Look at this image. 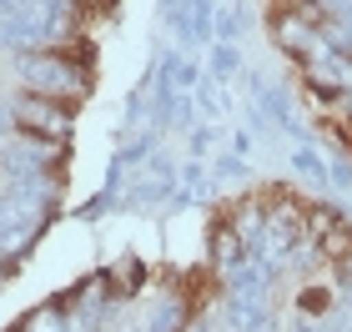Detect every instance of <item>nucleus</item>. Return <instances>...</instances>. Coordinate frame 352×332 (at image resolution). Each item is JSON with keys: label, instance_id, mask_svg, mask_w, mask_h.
<instances>
[{"label": "nucleus", "instance_id": "9b49d317", "mask_svg": "<svg viewBox=\"0 0 352 332\" xmlns=\"http://www.w3.org/2000/svg\"><path fill=\"white\" fill-rule=\"evenodd\" d=\"M292 171H302V177H312V181H327V162H322V151L307 146V141H297V146H292Z\"/></svg>", "mask_w": 352, "mask_h": 332}, {"label": "nucleus", "instance_id": "ddd939ff", "mask_svg": "<svg viewBox=\"0 0 352 332\" xmlns=\"http://www.w3.org/2000/svg\"><path fill=\"white\" fill-rule=\"evenodd\" d=\"M25 0H0V15H10V10H21Z\"/></svg>", "mask_w": 352, "mask_h": 332}, {"label": "nucleus", "instance_id": "2eb2a0df", "mask_svg": "<svg viewBox=\"0 0 352 332\" xmlns=\"http://www.w3.org/2000/svg\"><path fill=\"white\" fill-rule=\"evenodd\" d=\"M347 327H352V312H347Z\"/></svg>", "mask_w": 352, "mask_h": 332}, {"label": "nucleus", "instance_id": "423d86ee", "mask_svg": "<svg viewBox=\"0 0 352 332\" xmlns=\"http://www.w3.org/2000/svg\"><path fill=\"white\" fill-rule=\"evenodd\" d=\"M212 197V177H206V166L201 162H186L182 171H176V181H171V192H166V207H197V201Z\"/></svg>", "mask_w": 352, "mask_h": 332}, {"label": "nucleus", "instance_id": "1a4fd4ad", "mask_svg": "<svg viewBox=\"0 0 352 332\" xmlns=\"http://www.w3.org/2000/svg\"><path fill=\"white\" fill-rule=\"evenodd\" d=\"M206 71H212V81H227V76H236V66H242V51H236L232 41H212L206 45Z\"/></svg>", "mask_w": 352, "mask_h": 332}, {"label": "nucleus", "instance_id": "f257e3e1", "mask_svg": "<svg viewBox=\"0 0 352 332\" xmlns=\"http://www.w3.org/2000/svg\"><path fill=\"white\" fill-rule=\"evenodd\" d=\"M15 76L41 91V96H76L81 91V71L71 60H60L56 51H30V56H15Z\"/></svg>", "mask_w": 352, "mask_h": 332}, {"label": "nucleus", "instance_id": "7ed1b4c3", "mask_svg": "<svg viewBox=\"0 0 352 332\" xmlns=\"http://www.w3.org/2000/svg\"><path fill=\"white\" fill-rule=\"evenodd\" d=\"M51 192H6L0 197V252H15L30 232L41 227Z\"/></svg>", "mask_w": 352, "mask_h": 332}, {"label": "nucleus", "instance_id": "f03ea898", "mask_svg": "<svg viewBox=\"0 0 352 332\" xmlns=\"http://www.w3.org/2000/svg\"><path fill=\"white\" fill-rule=\"evenodd\" d=\"M0 177H6L10 192H51V151L15 141V146L0 151Z\"/></svg>", "mask_w": 352, "mask_h": 332}, {"label": "nucleus", "instance_id": "6e6552de", "mask_svg": "<svg viewBox=\"0 0 352 332\" xmlns=\"http://www.w3.org/2000/svg\"><path fill=\"white\" fill-rule=\"evenodd\" d=\"M10 121L15 126H41L45 136H60L71 126L66 111H56V106H41V101H10Z\"/></svg>", "mask_w": 352, "mask_h": 332}, {"label": "nucleus", "instance_id": "f8f14e48", "mask_svg": "<svg viewBox=\"0 0 352 332\" xmlns=\"http://www.w3.org/2000/svg\"><path fill=\"white\" fill-rule=\"evenodd\" d=\"M217 141H221V131H217V121H197V136H191V156H197V162H201V156L212 151Z\"/></svg>", "mask_w": 352, "mask_h": 332}, {"label": "nucleus", "instance_id": "0eeeda50", "mask_svg": "<svg viewBox=\"0 0 352 332\" xmlns=\"http://www.w3.org/2000/svg\"><path fill=\"white\" fill-rule=\"evenodd\" d=\"M227 327L232 332H277V322H272L262 297H232L227 302Z\"/></svg>", "mask_w": 352, "mask_h": 332}, {"label": "nucleus", "instance_id": "39448f33", "mask_svg": "<svg viewBox=\"0 0 352 332\" xmlns=\"http://www.w3.org/2000/svg\"><path fill=\"white\" fill-rule=\"evenodd\" d=\"M21 21H25L30 36H36V45L45 51V45H56V36L66 30V0H25Z\"/></svg>", "mask_w": 352, "mask_h": 332}, {"label": "nucleus", "instance_id": "4468645a", "mask_svg": "<svg viewBox=\"0 0 352 332\" xmlns=\"http://www.w3.org/2000/svg\"><path fill=\"white\" fill-rule=\"evenodd\" d=\"M191 332H212V327H206V322H201V327H191Z\"/></svg>", "mask_w": 352, "mask_h": 332}, {"label": "nucleus", "instance_id": "9d476101", "mask_svg": "<svg viewBox=\"0 0 352 332\" xmlns=\"http://www.w3.org/2000/svg\"><path fill=\"white\" fill-rule=\"evenodd\" d=\"M141 332H182V297H162Z\"/></svg>", "mask_w": 352, "mask_h": 332}, {"label": "nucleus", "instance_id": "20e7f679", "mask_svg": "<svg viewBox=\"0 0 352 332\" xmlns=\"http://www.w3.org/2000/svg\"><path fill=\"white\" fill-rule=\"evenodd\" d=\"M141 177L121 192V207H151V201H166L171 181H176V166L166 162V156H151L146 166H136Z\"/></svg>", "mask_w": 352, "mask_h": 332}]
</instances>
